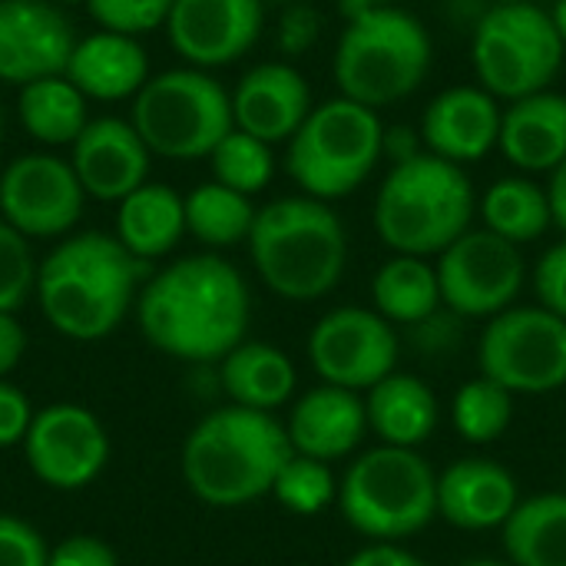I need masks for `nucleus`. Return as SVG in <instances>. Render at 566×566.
<instances>
[{"label": "nucleus", "mask_w": 566, "mask_h": 566, "mask_svg": "<svg viewBox=\"0 0 566 566\" xmlns=\"http://www.w3.org/2000/svg\"><path fill=\"white\" fill-rule=\"evenodd\" d=\"M136 322L143 338L163 355L189 365H219L245 342L252 295L229 259L199 252L176 259L143 285Z\"/></svg>", "instance_id": "obj_1"}, {"label": "nucleus", "mask_w": 566, "mask_h": 566, "mask_svg": "<svg viewBox=\"0 0 566 566\" xmlns=\"http://www.w3.org/2000/svg\"><path fill=\"white\" fill-rule=\"evenodd\" d=\"M139 259L116 235H66L40 265L33 295L53 332L70 342H99L113 335L136 305Z\"/></svg>", "instance_id": "obj_2"}, {"label": "nucleus", "mask_w": 566, "mask_h": 566, "mask_svg": "<svg viewBox=\"0 0 566 566\" xmlns=\"http://www.w3.org/2000/svg\"><path fill=\"white\" fill-rule=\"evenodd\" d=\"M285 424L269 411L216 408L182 441V481L209 507H245L269 497L292 458Z\"/></svg>", "instance_id": "obj_3"}, {"label": "nucleus", "mask_w": 566, "mask_h": 566, "mask_svg": "<svg viewBox=\"0 0 566 566\" xmlns=\"http://www.w3.org/2000/svg\"><path fill=\"white\" fill-rule=\"evenodd\" d=\"M249 255L269 292L285 302H318L345 275L348 232L332 202L285 196L255 212Z\"/></svg>", "instance_id": "obj_4"}, {"label": "nucleus", "mask_w": 566, "mask_h": 566, "mask_svg": "<svg viewBox=\"0 0 566 566\" xmlns=\"http://www.w3.org/2000/svg\"><path fill=\"white\" fill-rule=\"evenodd\" d=\"M478 199L464 166L421 153L388 169L375 196V232L391 255L438 259L474 219Z\"/></svg>", "instance_id": "obj_5"}, {"label": "nucleus", "mask_w": 566, "mask_h": 566, "mask_svg": "<svg viewBox=\"0 0 566 566\" xmlns=\"http://www.w3.org/2000/svg\"><path fill=\"white\" fill-rule=\"evenodd\" d=\"M434 60L428 27L405 7H378L345 20L335 43L332 73L342 96L381 109L408 99Z\"/></svg>", "instance_id": "obj_6"}, {"label": "nucleus", "mask_w": 566, "mask_h": 566, "mask_svg": "<svg viewBox=\"0 0 566 566\" xmlns=\"http://www.w3.org/2000/svg\"><path fill=\"white\" fill-rule=\"evenodd\" d=\"M338 511L371 544H401L438 517V471L415 448L378 444L348 464Z\"/></svg>", "instance_id": "obj_7"}, {"label": "nucleus", "mask_w": 566, "mask_h": 566, "mask_svg": "<svg viewBox=\"0 0 566 566\" xmlns=\"http://www.w3.org/2000/svg\"><path fill=\"white\" fill-rule=\"evenodd\" d=\"M381 116L348 96L312 106L298 133L289 139L285 172L302 196L338 202L365 186L381 163Z\"/></svg>", "instance_id": "obj_8"}, {"label": "nucleus", "mask_w": 566, "mask_h": 566, "mask_svg": "<svg viewBox=\"0 0 566 566\" xmlns=\"http://www.w3.org/2000/svg\"><path fill=\"white\" fill-rule=\"evenodd\" d=\"M129 123L153 156L179 163L209 159L212 149L235 129L232 93L209 70H166L149 76L133 96Z\"/></svg>", "instance_id": "obj_9"}, {"label": "nucleus", "mask_w": 566, "mask_h": 566, "mask_svg": "<svg viewBox=\"0 0 566 566\" xmlns=\"http://www.w3.org/2000/svg\"><path fill=\"white\" fill-rule=\"evenodd\" d=\"M564 56V40L537 3H494L474 27V76L494 99L514 103L551 90Z\"/></svg>", "instance_id": "obj_10"}, {"label": "nucleus", "mask_w": 566, "mask_h": 566, "mask_svg": "<svg viewBox=\"0 0 566 566\" xmlns=\"http://www.w3.org/2000/svg\"><path fill=\"white\" fill-rule=\"evenodd\" d=\"M484 378L517 395L566 388V322L541 305H514L494 315L478 338Z\"/></svg>", "instance_id": "obj_11"}, {"label": "nucleus", "mask_w": 566, "mask_h": 566, "mask_svg": "<svg viewBox=\"0 0 566 566\" xmlns=\"http://www.w3.org/2000/svg\"><path fill=\"white\" fill-rule=\"evenodd\" d=\"M434 269L444 308L461 318L488 322L514 308L527 279L521 245L488 229H468L438 255Z\"/></svg>", "instance_id": "obj_12"}, {"label": "nucleus", "mask_w": 566, "mask_h": 566, "mask_svg": "<svg viewBox=\"0 0 566 566\" xmlns=\"http://www.w3.org/2000/svg\"><path fill=\"white\" fill-rule=\"evenodd\" d=\"M398 332L375 308L342 305L325 312L308 335V361L322 385L365 395L398 371Z\"/></svg>", "instance_id": "obj_13"}, {"label": "nucleus", "mask_w": 566, "mask_h": 566, "mask_svg": "<svg viewBox=\"0 0 566 566\" xmlns=\"http://www.w3.org/2000/svg\"><path fill=\"white\" fill-rule=\"evenodd\" d=\"M86 192L70 159L27 153L0 172V219L27 239H60L83 216Z\"/></svg>", "instance_id": "obj_14"}, {"label": "nucleus", "mask_w": 566, "mask_h": 566, "mask_svg": "<svg viewBox=\"0 0 566 566\" xmlns=\"http://www.w3.org/2000/svg\"><path fill=\"white\" fill-rule=\"evenodd\" d=\"M23 454L40 484L53 491H80L103 474L109 461V434L90 408L60 401L33 415Z\"/></svg>", "instance_id": "obj_15"}, {"label": "nucleus", "mask_w": 566, "mask_h": 566, "mask_svg": "<svg viewBox=\"0 0 566 566\" xmlns=\"http://www.w3.org/2000/svg\"><path fill=\"white\" fill-rule=\"evenodd\" d=\"M265 23V0H176L166 17L169 46L196 70L242 60Z\"/></svg>", "instance_id": "obj_16"}, {"label": "nucleus", "mask_w": 566, "mask_h": 566, "mask_svg": "<svg viewBox=\"0 0 566 566\" xmlns=\"http://www.w3.org/2000/svg\"><path fill=\"white\" fill-rule=\"evenodd\" d=\"M76 46L66 13L50 0H0V83L63 76Z\"/></svg>", "instance_id": "obj_17"}, {"label": "nucleus", "mask_w": 566, "mask_h": 566, "mask_svg": "<svg viewBox=\"0 0 566 566\" xmlns=\"http://www.w3.org/2000/svg\"><path fill=\"white\" fill-rule=\"evenodd\" d=\"M149 146L129 119L96 116L70 146V166L86 196L99 202H123L149 176Z\"/></svg>", "instance_id": "obj_18"}, {"label": "nucleus", "mask_w": 566, "mask_h": 566, "mask_svg": "<svg viewBox=\"0 0 566 566\" xmlns=\"http://www.w3.org/2000/svg\"><path fill=\"white\" fill-rule=\"evenodd\" d=\"M521 501L517 478L491 458H458L438 474V517L468 534L504 527Z\"/></svg>", "instance_id": "obj_19"}, {"label": "nucleus", "mask_w": 566, "mask_h": 566, "mask_svg": "<svg viewBox=\"0 0 566 566\" xmlns=\"http://www.w3.org/2000/svg\"><path fill=\"white\" fill-rule=\"evenodd\" d=\"M312 113V90L292 63H259L232 90L235 129L262 143H289Z\"/></svg>", "instance_id": "obj_20"}, {"label": "nucleus", "mask_w": 566, "mask_h": 566, "mask_svg": "<svg viewBox=\"0 0 566 566\" xmlns=\"http://www.w3.org/2000/svg\"><path fill=\"white\" fill-rule=\"evenodd\" d=\"M501 103L484 86H451L438 93L421 116L424 153L454 166L484 159L501 139Z\"/></svg>", "instance_id": "obj_21"}, {"label": "nucleus", "mask_w": 566, "mask_h": 566, "mask_svg": "<svg viewBox=\"0 0 566 566\" xmlns=\"http://www.w3.org/2000/svg\"><path fill=\"white\" fill-rule=\"evenodd\" d=\"M285 431L295 454L325 464L345 461L361 448L368 434L365 395L338 385H318L292 405Z\"/></svg>", "instance_id": "obj_22"}, {"label": "nucleus", "mask_w": 566, "mask_h": 566, "mask_svg": "<svg viewBox=\"0 0 566 566\" xmlns=\"http://www.w3.org/2000/svg\"><path fill=\"white\" fill-rule=\"evenodd\" d=\"M63 76L86 99H133L149 80V56L143 43L129 33L96 30L76 40Z\"/></svg>", "instance_id": "obj_23"}, {"label": "nucleus", "mask_w": 566, "mask_h": 566, "mask_svg": "<svg viewBox=\"0 0 566 566\" xmlns=\"http://www.w3.org/2000/svg\"><path fill=\"white\" fill-rule=\"evenodd\" d=\"M497 149L521 172H554L566 159V96L544 90L507 103Z\"/></svg>", "instance_id": "obj_24"}, {"label": "nucleus", "mask_w": 566, "mask_h": 566, "mask_svg": "<svg viewBox=\"0 0 566 566\" xmlns=\"http://www.w3.org/2000/svg\"><path fill=\"white\" fill-rule=\"evenodd\" d=\"M368 431L391 448H421L441 421V405L434 388L408 371H391L375 388L365 391Z\"/></svg>", "instance_id": "obj_25"}, {"label": "nucleus", "mask_w": 566, "mask_h": 566, "mask_svg": "<svg viewBox=\"0 0 566 566\" xmlns=\"http://www.w3.org/2000/svg\"><path fill=\"white\" fill-rule=\"evenodd\" d=\"M116 206V239L139 262L169 255L186 235V199L172 186L143 182Z\"/></svg>", "instance_id": "obj_26"}, {"label": "nucleus", "mask_w": 566, "mask_h": 566, "mask_svg": "<svg viewBox=\"0 0 566 566\" xmlns=\"http://www.w3.org/2000/svg\"><path fill=\"white\" fill-rule=\"evenodd\" d=\"M219 385L232 405L269 411L289 405L298 385L292 358L269 342H242L219 361Z\"/></svg>", "instance_id": "obj_27"}, {"label": "nucleus", "mask_w": 566, "mask_h": 566, "mask_svg": "<svg viewBox=\"0 0 566 566\" xmlns=\"http://www.w3.org/2000/svg\"><path fill=\"white\" fill-rule=\"evenodd\" d=\"M371 308L391 325H424L444 302L438 285V269L431 259L391 255L371 275Z\"/></svg>", "instance_id": "obj_28"}, {"label": "nucleus", "mask_w": 566, "mask_h": 566, "mask_svg": "<svg viewBox=\"0 0 566 566\" xmlns=\"http://www.w3.org/2000/svg\"><path fill=\"white\" fill-rule=\"evenodd\" d=\"M501 541L514 566H566V491L521 501Z\"/></svg>", "instance_id": "obj_29"}, {"label": "nucleus", "mask_w": 566, "mask_h": 566, "mask_svg": "<svg viewBox=\"0 0 566 566\" xmlns=\"http://www.w3.org/2000/svg\"><path fill=\"white\" fill-rule=\"evenodd\" d=\"M17 116L27 136L43 146H73V139L90 123L86 96L66 76H46L20 86Z\"/></svg>", "instance_id": "obj_30"}, {"label": "nucleus", "mask_w": 566, "mask_h": 566, "mask_svg": "<svg viewBox=\"0 0 566 566\" xmlns=\"http://www.w3.org/2000/svg\"><path fill=\"white\" fill-rule=\"evenodd\" d=\"M481 219L488 232L514 245H527L554 226L547 189L537 186L531 176L497 179L481 199Z\"/></svg>", "instance_id": "obj_31"}, {"label": "nucleus", "mask_w": 566, "mask_h": 566, "mask_svg": "<svg viewBox=\"0 0 566 566\" xmlns=\"http://www.w3.org/2000/svg\"><path fill=\"white\" fill-rule=\"evenodd\" d=\"M255 212L249 196L212 179L186 196V232L209 249H229L249 242Z\"/></svg>", "instance_id": "obj_32"}, {"label": "nucleus", "mask_w": 566, "mask_h": 566, "mask_svg": "<svg viewBox=\"0 0 566 566\" xmlns=\"http://www.w3.org/2000/svg\"><path fill=\"white\" fill-rule=\"evenodd\" d=\"M514 395L478 375L451 398V424L468 444H494L514 424Z\"/></svg>", "instance_id": "obj_33"}, {"label": "nucleus", "mask_w": 566, "mask_h": 566, "mask_svg": "<svg viewBox=\"0 0 566 566\" xmlns=\"http://www.w3.org/2000/svg\"><path fill=\"white\" fill-rule=\"evenodd\" d=\"M212 163V176L216 182L242 192V196H255L262 192L269 182H272V172H275V156H272V146L242 133V129H232L209 156Z\"/></svg>", "instance_id": "obj_34"}, {"label": "nucleus", "mask_w": 566, "mask_h": 566, "mask_svg": "<svg viewBox=\"0 0 566 566\" xmlns=\"http://www.w3.org/2000/svg\"><path fill=\"white\" fill-rule=\"evenodd\" d=\"M272 497L298 517H315L325 507L338 504V478L332 474V464L292 454L275 478Z\"/></svg>", "instance_id": "obj_35"}, {"label": "nucleus", "mask_w": 566, "mask_h": 566, "mask_svg": "<svg viewBox=\"0 0 566 566\" xmlns=\"http://www.w3.org/2000/svg\"><path fill=\"white\" fill-rule=\"evenodd\" d=\"M36 285V262L30 239L0 219V312H13L30 298Z\"/></svg>", "instance_id": "obj_36"}, {"label": "nucleus", "mask_w": 566, "mask_h": 566, "mask_svg": "<svg viewBox=\"0 0 566 566\" xmlns=\"http://www.w3.org/2000/svg\"><path fill=\"white\" fill-rule=\"evenodd\" d=\"M172 3L176 0H86V10L99 30L139 36L146 30L166 27Z\"/></svg>", "instance_id": "obj_37"}, {"label": "nucleus", "mask_w": 566, "mask_h": 566, "mask_svg": "<svg viewBox=\"0 0 566 566\" xmlns=\"http://www.w3.org/2000/svg\"><path fill=\"white\" fill-rule=\"evenodd\" d=\"M50 547L40 531L0 511V566H46Z\"/></svg>", "instance_id": "obj_38"}, {"label": "nucleus", "mask_w": 566, "mask_h": 566, "mask_svg": "<svg viewBox=\"0 0 566 566\" xmlns=\"http://www.w3.org/2000/svg\"><path fill=\"white\" fill-rule=\"evenodd\" d=\"M534 292L541 308L554 312L566 322V239L541 255L534 269Z\"/></svg>", "instance_id": "obj_39"}, {"label": "nucleus", "mask_w": 566, "mask_h": 566, "mask_svg": "<svg viewBox=\"0 0 566 566\" xmlns=\"http://www.w3.org/2000/svg\"><path fill=\"white\" fill-rule=\"evenodd\" d=\"M322 36V17L308 3H289L282 20H279V46L285 56H302L308 53Z\"/></svg>", "instance_id": "obj_40"}, {"label": "nucleus", "mask_w": 566, "mask_h": 566, "mask_svg": "<svg viewBox=\"0 0 566 566\" xmlns=\"http://www.w3.org/2000/svg\"><path fill=\"white\" fill-rule=\"evenodd\" d=\"M33 415L36 411H33L30 398L17 385H10L3 378L0 381V451L3 448H13V444H23Z\"/></svg>", "instance_id": "obj_41"}, {"label": "nucleus", "mask_w": 566, "mask_h": 566, "mask_svg": "<svg viewBox=\"0 0 566 566\" xmlns=\"http://www.w3.org/2000/svg\"><path fill=\"white\" fill-rule=\"evenodd\" d=\"M46 566H119V560L106 541L90 537V534H76V537L60 541L50 551V564Z\"/></svg>", "instance_id": "obj_42"}, {"label": "nucleus", "mask_w": 566, "mask_h": 566, "mask_svg": "<svg viewBox=\"0 0 566 566\" xmlns=\"http://www.w3.org/2000/svg\"><path fill=\"white\" fill-rule=\"evenodd\" d=\"M345 566H428L418 554H411L401 544H368L361 551H355Z\"/></svg>", "instance_id": "obj_43"}, {"label": "nucleus", "mask_w": 566, "mask_h": 566, "mask_svg": "<svg viewBox=\"0 0 566 566\" xmlns=\"http://www.w3.org/2000/svg\"><path fill=\"white\" fill-rule=\"evenodd\" d=\"M27 352V332L13 312H0V381L20 365Z\"/></svg>", "instance_id": "obj_44"}, {"label": "nucleus", "mask_w": 566, "mask_h": 566, "mask_svg": "<svg viewBox=\"0 0 566 566\" xmlns=\"http://www.w3.org/2000/svg\"><path fill=\"white\" fill-rule=\"evenodd\" d=\"M424 153V139H421V129H411V126H385V136H381V156L391 159V166L405 163V159H415Z\"/></svg>", "instance_id": "obj_45"}, {"label": "nucleus", "mask_w": 566, "mask_h": 566, "mask_svg": "<svg viewBox=\"0 0 566 566\" xmlns=\"http://www.w3.org/2000/svg\"><path fill=\"white\" fill-rule=\"evenodd\" d=\"M547 199H551V212H554V226L564 232L566 239V159L551 172L547 182Z\"/></svg>", "instance_id": "obj_46"}, {"label": "nucleus", "mask_w": 566, "mask_h": 566, "mask_svg": "<svg viewBox=\"0 0 566 566\" xmlns=\"http://www.w3.org/2000/svg\"><path fill=\"white\" fill-rule=\"evenodd\" d=\"M395 0H338V7H342V13H345V20H352V17H361V13H368V10H378V7H391Z\"/></svg>", "instance_id": "obj_47"}, {"label": "nucleus", "mask_w": 566, "mask_h": 566, "mask_svg": "<svg viewBox=\"0 0 566 566\" xmlns=\"http://www.w3.org/2000/svg\"><path fill=\"white\" fill-rule=\"evenodd\" d=\"M551 20H554V27H557V33H560V40H564L566 46V0H557V3H554Z\"/></svg>", "instance_id": "obj_48"}, {"label": "nucleus", "mask_w": 566, "mask_h": 566, "mask_svg": "<svg viewBox=\"0 0 566 566\" xmlns=\"http://www.w3.org/2000/svg\"><path fill=\"white\" fill-rule=\"evenodd\" d=\"M461 566H514L511 560H494V557H474V560H468V564Z\"/></svg>", "instance_id": "obj_49"}, {"label": "nucleus", "mask_w": 566, "mask_h": 566, "mask_svg": "<svg viewBox=\"0 0 566 566\" xmlns=\"http://www.w3.org/2000/svg\"><path fill=\"white\" fill-rule=\"evenodd\" d=\"M491 3H534V0H491Z\"/></svg>", "instance_id": "obj_50"}, {"label": "nucleus", "mask_w": 566, "mask_h": 566, "mask_svg": "<svg viewBox=\"0 0 566 566\" xmlns=\"http://www.w3.org/2000/svg\"><path fill=\"white\" fill-rule=\"evenodd\" d=\"M60 3H86V0H60Z\"/></svg>", "instance_id": "obj_51"}, {"label": "nucleus", "mask_w": 566, "mask_h": 566, "mask_svg": "<svg viewBox=\"0 0 566 566\" xmlns=\"http://www.w3.org/2000/svg\"><path fill=\"white\" fill-rule=\"evenodd\" d=\"M275 3H295V0H275Z\"/></svg>", "instance_id": "obj_52"}, {"label": "nucleus", "mask_w": 566, "mask_h": 566, "mask_svg": "<svg viewBox=\"0 0 566 566\" xmlns=\"http://www.w3.org/2000/svg\"><path fill=\"white\" fill-rule=\"evenodd\" d=\"M564 491H566V464H564Z\"/></svg>", "instance_id": "obj_53"}]
</instances>
